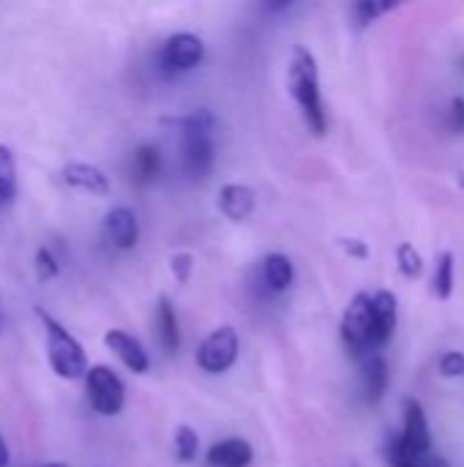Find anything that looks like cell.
<instances>
[{
    "instance_id": "obj_11",
    "label": "cell",
    "mask_w": 464,
    "mask_h": 467,
    "mask_svg": "<svg viewBox=\"0 0 464 467\" xmlns=\"http://www.w3.org/2000/svg\"><path fill=\"white\" fill-rule=\"evenodd\" d=\"M369 298H372V320H375V345L383 348L397 331V317H399L397 296L391 290H380Z\"/></svg>"
},
{
    "instance_id": "obj_33",
    "label": "cell",
    "mask_w": 464,
    "mask_h": 467,
    "mask_svg": "<svg viewBox=\"0 0 464 467\" xmlns=\"http://www.w3.org/2000/svg\"><path fill=\"white\" fill-rule=\"evenodd\" d=\"M0 328H3V317H0Z\"/></svg>"
},
{
    "instance_id": "obj_5",
    "label": "cell",
    "mask_w": 464,
    "mask_h": 467,
    "mask_svg": "<svg viewBox=\"0 0 464 467\" xmlns=\"http://www.w3.org/2000/svg\"><path fill=\"white\" fill-rule=\"evenodd\" d=\"M90 408L101 416H118L126 405V386L123 380L104 364L90 367L85 375Z\"/></svg>"
},
{
    "instance_id": "obj_20",
    "label": "cell",
    "mask_w": 464,
    "mask_h": 467,
    "mask_svg": "<svg viewBox=\"0 0 464 467\" xmlns=\"http://www.w3.org/2000/svg\"><path fill=\"white\" fill-rule=\"evenodd\" d=\"M432 287H435V296L440 301L451 298V290H454V254L451 252H443L438 257V268H435Z\"/></svg>"
},
{
    "instance_id": "obj_26",
    "label": "cell",
    "mask_w": 464,
    "mask_h": 467,
    "mask_svg": "<svg viewBox=\"0 0 464 467\" xmlns=\"http://www.w3.org/2000/svg\"><path fill=\"white\" fill-rule=\"evenodd\" d=\"M170 268H172V276L183 285V282H189V276H191V268H194V257L189 254V252H178V254H172V260H170Z\"/></svg>"
},
{
    "instance_id": "obj_2",
    "label": "cell",
    "mask_w": 464,
    "mask_h": 467,
    "mask_svg": "<svg viewBox=\"0 0 464 467\" xmlns=\"http://www.w3.org/2000/svg\"><path fill=\"white\" fill-rule=\"evenodd\" d=\"M287 85H290L295 104L301 107V115H304L309 131L323 137L328 129V115H325V104H323V93H320L317 60L306 47H295L293 60H290Z\"/></svg>"
},
{
    "instance_id": "obj_4",
    "label": "cell",
    "mask_w": 464,
    "mask_h": 467,
    "mask_svg": "<svg viewBox=\"0 0 464 467\" xmlns=\"http://www.w3.org/2000/svg\"><path fill=\"white\" fill-rule=\"evenodd\" d=\"M342 339L350 353H372L377 350L375 345V320H372V298L366 293H358L342 320Z\"/></svg>"
},
{
    "instance_id": "obj_25",
    "label": "cell",
    "mask_w": 464,
    "mask_h": 467,
    "mask_svg": "<svg viewBox=\"0 0 464 467\" xmlns=\"http://www.w3.org/2000/svg\"><path fill=\"white\" fill-rule=\"evenodd\" d=\"M391 5H386V3H356L353 5V16H356V22L358 25H369V22H375L383 11H388Z\"/></svg>"
},
{
    "instance_id": "obj_7",
    "label": "cell",
    "mask_w": 464,
    "mask_h": 467,
    "mask_svg": "<svg viewBox=\"0 0 464 467\" xmlns=\"http://www.w3.org/2000/svg\"><path fill=\"white\" fill-rule=\"evenodd\" d=\"M238 348H241V342H238L235 328L232 326H222V328H216L213 334H208L202 339V345L197 350V364L208 375H222V372H227L235 364Z\"/></svg>"
},
{
    "instance_id": "obj_23",
    "label": "cell",
    "mask_w": 464,
    "mask_h": 467,
    "mask_svg": "<svg viewBox=\"0 0 464 467\" xmlns=\"http://www.w3.org/2000/svg\"><path fill=\"white\" fill-rule=\"evenodd\" d=\"M397 260H399V271H402L407 279L421 276V271H424V260H421V254L416 252V246L402 244V246L397 249Z\"/></svg>"
},
{
    "instance_id": "obj_29",
    "label": "cell",
    "mask_w": 464,
    "mask_h": 467,
    "mask_svg": "<svg viewBox=\"0 0 464 467\" xmlns=\"http://www.w3.org/2000/svg\"><path fill=\"white\" fill-rule=\"evenodd\" d=\"M342 246H345L353 257H366V254H369V249H366L361 241H356V238H345V241H342Z\"/></svg>"
},
{
    "instance_id": "obj_12",
    "label": "cell",
    "mask_w": 464,
    "mask_h": 467,
    "mask_svg": "<svg viewBox=\"0 0 464 467\" xmlns=\"http://www.w3.org/2000/svg\"><path fill=\"white\" fill-rule=\"evenodd\" d=\"M63 181L79 192H88V194H96V197H104L109 194L112 183L109 178L104 175V170H98L96 164H82V161H74V164H66L63 170Z\"/></svg>"
},
{
    "instance_id": "obj_24",
    "label": "cell",
    "mask_w": 464,
    "mask_h": 467,
    "mask_svg": "<svg viewBox=\"0 0 464 467\" xmlns=\"http://www.w3.org/2000/svg\"><path fill=\"white\" fill-rule=\"evenodd\" d=\"M36 274H38L41 282H49V279H55L60 274V263L55 260V254L46 246H41L36 252Z\"/></svg>"
},
{
    "instance_id": "obj_14",
    "label": "cell",
    "mask_w": 464,
    "mask_h": 467,
    "mask_svg": "<svg viewBox=\"0 0 464 467\" xmlns=\"http://www.w3.org/2000/svg\"><path fill=\"white\" fill-rule=\"evenodd\" d=\"M254 460V449L243 438H227L222 443H213L208 451L211 467H249Z\"/></svg>"
},
{
    "instance_id": "obj_30",
    "label": "cell",
    "mask_w": 464,
    "mask_h": 467,
    "mask_svg": "<svg viewBox=\"0 0 464 467\" xmlns=\"http://www.w3.org/2000/svg\"><path fill=\"white\" fill-rule=\"evenodd\" d=\"M418 467H451V465H449L443 457H432V454H429V457H424V460H421V465Z\"/></svg>"
},
{
    "instance_id": "obj_32",
    "label": "cell",
    "mask_w": 464,
    "mask_h": 467,
    "mask_svg": "<svg viewBox=\"0 0 464 467\" xmlns=\"http://www.w3.org/2000/svg\"><path fill=\"white\" fill-rule=\"evenodd\" d=\"M44 467H68V465H60V462H52V465H44Z\"/></svg>"
},
{
    "instance_id": "obj_3",
    "label": "cell",
    "mask_w": 464,
    "mask_h": 467,
    "mask_svg": "<svg viewBox=\"0 0 464 467\" xmlns=\"http://www.w3.org/2000/svg\"><path fill=\"white\" fill-rule=\"evenodd\" d=\"M38 320L44 323V331H46V358H49V367L57 378L63 380H79L88 375V356L82 350V345L52 317L46 315L41 306L36 309Z\"/></svg>"
},
{
    "instance_id": "obj_21",
    "label": "cell",
    "mask_w": 464,
    "mask_h": 467,
    "mask_svg": "<svg viewBox=\"0 0 464 467\" xmlns=\"http://www.w3.org/2000/svg\"><path fill=\"white\" fill-rule=\"evenodd\" d=\"M197 451H200V438H197V432L191 430V427H178L175 430V457L180 460V462H191L194 457H197Z\"/></svg>"
},
{
    "instance_id": "obj_28",
    "label": "cell",
    "mask_w": 464,
    "mask_h": 467,
    "mask_svg": "<svg viewBox=\"0 0 464 467\" xmlns=\"http://www.w3.org/2000/svg\"><path fill=\"white\" fill-rule=\"evenodd\" d=\"M449 123L457 134H464V99L457 96L449 107Z\"/></svg>"
},
{
    "instance_id": "obj_17",
    "label": "cell",
    "mask_w": 464,
    "mask_h": 467,
    "mask_svg": "<svg viewBox=\"0 0 464 467\" xmlns=\"http://www.w3.org/2000/svg\"><path fill=\"white\" fill-rule=\"evenodd\" d=\"M293 279H295V271L287 254L273 252L263 260V282L271 293H284L293 285Z\"/></svg>"
},
{
    "instance_id": "obj_18",
    "label": "cell",
    "mask_w": 464,
    "mask_h": 467,
    "mask_svg": "<svg viewBox=\"0 0 464 467\" xmlns=\"http://www.w3.org/2000/svg\"><path fill=\"white\" fill-rule=\"evenodd\" d=\"M131 172L139 183H150L161 172V150L156 145H139L131 156Z\"/></svg>"
},
{
    "instance_id": "obj_13",
    "label": "cell",
    "mask_w": 464,
    "mask_h": 467,
    "mask_svg": "<svg viewBox=\"0 0 464 467\" xmlns=\"http://www.w3.org/2000/svg\"><path fill=\"white\" fill-rule=\"evenodd\" d=\"M219 211L230 222H246L254 213V192L243 183H227L219 192Z\"/></svg>"
},
{
    "instance_id": "obj_8",
    "label": "cell",
    "mask_w": 464,
    "mask_h": 467,
    "mask_svg": "<svg viewBox=\"0 0 464 467\" xmlns=\"http://www.w3.org/2000/svg\"><path fill=\"white\" fill-rule=\"evenodd\" d=\"M104 238L109 246L126 252V249H134L137 241H139V219L131 208H112L107 216H104Z\"/></svg>"
},
{
    "instance_id": "obj_31",
    "label": "cell",
    "mask_w": 464,
    "mask_h": 467,
    "mask_svg": "<svg viewBox=\"0 0 464 467\" xmlns=\"http://www.w3.org/2000/svg\"><path fill=\"white\" fill-rule=\"evenodd\" d=\"M11 462V454H8V446H5V441L0 438V467H8Z\"/></svg>"
},
{
    "instance_id": "obj_15",
    "label": "cell",
    "mask_w": 464,
    "mask_h": 467,
    "mask_svg": "<svg viewBox=\"0 0 464 467\" xmlns=\"http://www.w3.org/2000/svg\"><path fill=\"white\" fill-rule=\"evenodd\" d=\"M388 389V364L380 358V356H369L364 361V369H361V391H364V400L366 402H380L383 394Z\"/></svg>"
},
{
    "instance_id": "obj_9",
    "label": "cell",
    "mask_w": 464,
    "mask_h": 467,
    "mask_svg": "<svg viewBox=\"0 0 464 467\" xmlns=\"http://www.w3.org/2000/svg\"><path fill=\"white\" fill-rule=\"evenodd\" d=\"M104 345L123 361V367L126 369H131L134 375H145L148 369H150V358H148V350L131 337V334H126V331H118V328H112V331H107L104 334Z\"/></svg>"
},
{
    "instance_id": "obj_27",
    "label": "cell",
    "mask_w": 464,
    "mask_h": 467,
    "mask_svg": "<svg viewBox=\"0 0 464 467\" xmlns=\"http://www.w3.org/2000/svg\"><path fill=\"white\" fill-rule=\"evenodd\" d=\"M440 372L446 375V378H462L464 375V356L462 353H446L443 358H440Z\"/></svg>"
},
{
    "instance_id": "obj_6",
    "label": "cell",
    "mask_w": 464,
    "mask_h": 467,
    "mask_svg": "<svg viewBox=\"0 0 464 467\" xmlns=\"http://www.w3.org/2000/svg\"><path fill=\"white\" fill-rule=\"evenodd\" d=\"M205 57V44L194 33H172L159 49V68L170 77L197 68Z\"/></svg>"
},
{
    "instance_id": "obj_19",
    "label": "cell",
    "mask_w": 464,
    "mask_h": 467,
    "mask_svg": "<svg viewBox=\"0 0 464 467\" xmlns=\"http://www.w3.org/2000/svg\"><path fill=\"white\" fill-rule=\"evenodd\" d=\"M14 197H16V164L8 145L0 142V205L14 202Z\"/></svg>"
},
{
    "instance_id": "obj_10",
    "label": "cell",
    "mask_w": 464,
    "mask_h": 467,
    "mask_svg": "<svg viewBox=\"0 0 464 467\" xmlns=\"http://www.w3.org/2000/svg\"><path fill=\"white\" fill-rule=\"evenodd\" d=\"M399 438L418 454V457H429L432 449V435H429V424H427V413L416 400L405 402V427L399 432Z\"/></svg>"
},
{
    "instance_id": "obj_22",
    "label": "cell",
    "mask_w": 464,
    "mask_h": 467,
    "mask_svg": "<svg viewBox=\"0 0 464 467\" xmlns=\"http://www.w3.org/2000/svg\"><path fill=\"white\" fill-rule=\"evenodd\" d=\"M421 460L424 457H418L399 435L391 438V443H388V462H391V467H418Z\"/></svg>"
},
{
    "instance_id": "obj_16",
    "label": "cell",
    "mask_w": 464,
    "mask_h": 467,
    "mask_svg": "<svg viewBox=\"0 0 464 467\" xmlns=\"http://www.w3.org/2000/svg\"><path fill=\"white\" fill-rule=\"evenodd\" d=\"M156 331H159V342L167 353H175L180 348V323H178L175 306L164 296L159 298V306H156Z\"/></svg>"
},
{
    "instance_id": "obj_1",
    "label": "cell",
    "mask_w": 464,
    "mask_h": 467,
    "mask_svg": "<svg viewBox=\"0 0 464 467\" xmlns=\"http://www.w3.org/2000/svg\"><path fill=\"white\" fill-rule=\"evenodd\" d=\"M170 126L178 129L180 134V167L191 181H205L213 170V159H216V142H213V131H216V120L208 109H197L191 115L167 120Z\"/></svg>"
}]
</instances>
